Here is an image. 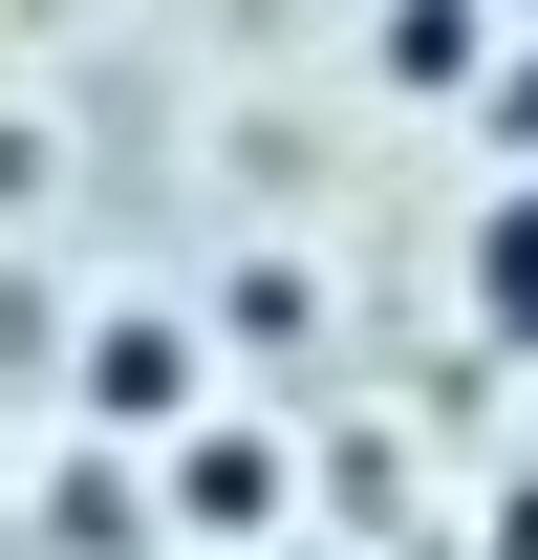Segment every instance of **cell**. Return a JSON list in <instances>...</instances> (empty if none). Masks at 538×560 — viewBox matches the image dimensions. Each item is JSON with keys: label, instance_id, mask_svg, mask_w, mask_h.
I'll return each instance as SVG.
<instances>
[{"label": "cell", "instance_id": "obj_4", "mask_svg": "<svg viewBox=\"0 0 538 560\" xmlns=\"http://www.w3.org/2000/svg\"><path fill=\"white\" fill-rule=\"evenodd\" d=\"M473 66H495V0H409L388 22V86H473Z\"/></svg>", "mask_w": 538, "mask_h": 560}, {"label": "cell", "instance_id": "obj_6", "mask_svg": "<svg viewBox=\"0 0 538 560\" xmlns=\"http://www.w3.org/2000/svg\"><path fill=\"white\" fill-rule=\"evenodd\" d=\"M495 22H538V0H495Z\"/></svg>", "mask_w": 538, "mask_h": 560}, {"label": "cell", "instance_id": "obj_3", "mask_svg": "<svg viewBox=\"0 0 538 560\" xmlns=\"http://www.w3.org/2000/svg\"><path fill=\"white\" fill-rule=\"evenodd\" d=\"M453 302H473V346H538V173H495V195H473Z\"/></svg>", "mask_w": 538, "mask_h": 560}, {"label": "cell", "instance_id": "obj_5", "mask_svg": "<svg viewBox=\"0 0 538 560\" xmlns=\"http://www.w3.org/2000/svg\"><path fill=\"white\" fill-rule=\"evenodd\" d=\"M44 173H66V130H22V108H0V215L44 195Z\"/></svg>", "mask_w": 538, "mask_h": 560}, {"label": "cell", "instance_id": "obj_1", "mask_svg": "<svg viewBox=\"0 0 538 560\" xmlns=\"http://www.w3.org/2000/svg\"><path fill=\"white\" fill-rule=\"evenodd\" d=\"M66 410H86V431H195V410H215V324H195V302H86Z\"/></svg>", "mask_w": 538, "mask_h": 560}, {"label": "cell", "instance_id": "obj_2", "mask_svg": "<svg viewBox=\"0 0 538 560\" xmlns=\"http://www.w3.org/2000/svg\"><path fill=\"white\" fill-rule=\"evenodd\" d=\"M151 453H173V517H195V539H280V495H302V475H280V431H151Z\"/></svg>", "mask_w": 538, "mask_h": 560}]
</instances>
